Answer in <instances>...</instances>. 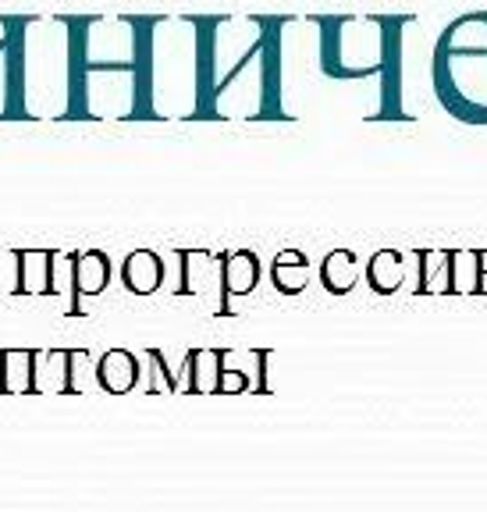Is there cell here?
<instances>
[{"instance_id":"6da1fadb","label":"cell","mask_w":487,"mask_h":512,"mask_svg":"<svg viewBox=\"0 0 487 512\" xmlns=\"http://www.w3.org/2000/svg\"><path fill=\"white\" fill-rule=\"evenodd\" d=\"M203 118H274V29L271 18H203Z\"/></svg>"},{"instance_id":"7a4b0ae2","label":"cell","mask_w":487,"mask_h":512,"mask_svg":"<svg viewBox=\"0 0 487 512\" xmlns=\"http://www.w3.org/2000/svg\"><path fill=\"white\" fill-rule=\"evenodd\" d=\"M75 118H143V18H75Z\"/></svg>"},{"instance_id":"3957f363","label":"cell","mask_w":487,"mask_h":512,"mask_svg":"<svg viewBox=\"0 0 487 512\" xmlns=\"http://www.w3.org/2000/svg\"><path fill=\"white\" fill-rule=\"evenodd\" d=\"M15 118H75V18H15Z\"/></svg>"},{"instance_id":"277c9868","label":"cell","mask_w":487,"mask_h":512,"mask_svg":"<svg viewBox=\"0 0 487 512\" xmlns=\"http://www.w3.org/2000/svg\"><path fill=\"white\" fill-rule=\"evenodd\" d=\"M143 118H203V18H143Z\"/></svg>"},{"instance_id":"5b68a950","label":"cell","mask_w":487,"mask_h":512,"mask_svg":"<svg viewBox=\"0 0 487 512\" xmlns=\"http://www.w3.org/2000/svg\"><path fill=\"white\" fill-rule=\"evenodd\" d=\"M431 86L438 104L466 125H487V11L459 15L434 43Z\"/></svg>"},{"instance_id":"8992f818","label":"cell","mask_w":487,"mask_h":512,"mask_svg":"<svg viewBox=\"0 0 487 512\" xmlns=\"http://www.w3.org/2000/svg\"><path fill=\"white\" fill-rule=\"evenodd\" d=\"M139 377H143V367H139V356L128 349H107L100 360H96V384L104 388L107 395H128L139 388Z\"/></svg>"},{"instance_id":"52a82bcc","label":"cell","mask_w":487,"mask_h":512,"mask_svg":"<svg viewBox=\"0 0 487 512\" xmlns=\"http://www.w3.org/2000/svg\"><path fill=\"white\" fill-rule=\"evenodd\" d=\"M32 395H68V349H32Z\"/></svg>"},{"instance_id":"ba28073f","label":"cell","mask_w":487,"mask_h":512,"mask_svg":"<svg viewBox=\"0 0 487 512\" xmlns=\"http://www.w3.org/2000/svg\"><path fill=\"white\" fill-rule=\"evenodd\" d=\"M121 281H125L128 292L136 296H150L164 285V260H160L153 249H136L128 253V260L121 264Z\"/></svg>"},{"instance_id":"9c48e42d","label":"cell","mask_w":487,"mask_h":512,"mask_svg":"<svg viewBox=\"0 0 487 512\" xmlns=\"http://www.w3.org/2000/svg\"><path fill=\"white\" fill-rule=\"evenodd\" d=\"M221 281H224V303L232 296H249L260 281V256L239 249V253L221 256Z\"/></svg>"},{"instance_id":"30bf717a","label":"cell","mask_w":487,"mask_h":512,"mask_svg":"<svg viewBox=\"0 0 487 512\" xmlns=\"http://www.w3.org/2000/svg\"><path fill=\"white\" fill-rule=\"evenodd\" d=\"M178 271H182L178 296H203V292H207V281L221 278V256L200 253V249H185L182 260H178Z\"/></svg>"},{"instance_id":"8fae6325","label":"cell","mask_w":487,"mask_h":512,"mask_svg":"<svg viewBox=\"0 0 487 512\" xmlns=\"http://www.w3.org/2000/svg\"><path fill=\"white\" fill-rule=\"evenodd\" d=\"M107 285H111V256L100 249L75 256V296H79V303L86 296H100Z\"/></svg>"},{"instance_id":"7c38bea8","label":"cell","mask_w":487,"mask_h":512,"mask_svg":"<svg viewBox=\"0 0 487 512\" xmlns=\"http://www.w3.org/2000/svg\"><path fill=\"white\" fill-rule=\"evenodd\" d=\"M0 118H15V18L0 15Z\"/></svg>"},{"instance_id":"4fadbf2b","label":"cell","mask_w":487,"mask_h":512,"mask_svg":"<svg viewBox=\"0 0 487 512\" xmlns=\"http://www.w3.org/2000/svg\"><path fill=\"white\" fill-rule=\"evenodd\" d=\"M356 278H360V260H356L352 249H335V253L324 256V264H320V285L328 288L331 296L352 292Z\"/></svg>"},{"instance_id":"5bb4252c","label":"cell","mask_w":487,"mask_h":512,"mask_svg":"<svg viewBox=\"0 0 487 512\" xmlns=\"http://www.w3.org/2000/svg\"><path fill=\"white\" fill-rule=\"evenodd\" d=\"M367 281L374 292H381V296L399 292V288L406 285V256L395 253V249L374 253V260L367 264Z\"/></svg>"},{"instance_id":"9a60e30c","label":"cell","mask_w":487,"mask_h":512,"mask_svg":"<svg viewBox=\"0 0 487 512\" xmlns=\"http://www.w3.org/2000/svg\"><path fill=\"white\" fill-rule=\"evenodd\" d=\"M15 256H18L15 292H22V296H50V253L25 249V253Z\"/></svg>"},{"instance_id":"2e32d148","label":"cell","mask_w":487,"mask_h":512,"mask_svg":"<svg viewBox=\"0 0 487 512\" xmlns=\"http://www.w3.org/2000/svg\"><path fill=\"white\" fill-rule=\"evenodd\" d=\"M306 281H310V260H306L299 249H285V253L274 256L271 264V285L285 296H296L303 292Z\"/></svg>"},{"instance_id":"e0dca14e","label":"cell","mask_w":487,"mask_h":512,"mask_svg":"<svg viewBox=\"0 0 487 512\" xmlns=\"http://www.w3.org/2000/svg\"><path fill=\"white\" fill-rule=\"evenodd\" d=\"M224 352L228 349H192V395H217L221 392V370H224Z\"/></svg>"},{"instance_id":"ac0fdd59","label":"cell","mask_w":487,"mask_h":512,"mask_svg":"<svg viewBox=\"0 0 487 512\" xmlns=\"http://www.w3.org/2000/svg\"><path fill=\"white\" fill-rule=\"evenodd\" d=\"M139 367H146L143 377H139V388H143L146 395H178L175 370L168 367V360H164V352L160 349H146Z\"/></svg>"},{"instance_id":"d6986e66","label":"cell","mask_w":487,"mask_h":512,"mask_svg":"<svg viewBox=\"0 0 487 512\" xmlns=\"http://www.w3.org/2000/svg\"><path fill=\"white\" fill-rule=\"evenodd\" d=\"M50 296H68V317H82V303L75 296V256L50 253Z\"/></svg>"},{"instance_id":"ffe728a7","label":"cell","mask_w":487,"mask_h":512,"mask_svg":"<svg viewBox=\"0 0 487 512\" xmlns=\"http://www.w3.org/2000/svg\"><path fill=\"white\" fill-rule=\"evenodd\" d=\"M4 395H32V349H4Z\"/></svg>"},{"instance_id":"44dd1931","label":"cell","mask_w":487,"mask_h":512,"mask_svg":"<svg viewBox=\"0 0 487 512\" xmlns=\"http://www.w3.org/2000/svg\"><path fill=\"white\" fill-rule=\"evenodd\" d=\"M420 292H452V253H420Z\"/></svg>"},{"instance_id":"7402d4cb","label":"cell","mask_w":487,"mask_h":512,"mask_svg":"<svg viewBox=\"0 0 487 512\" xmlns=\"http://www.w3.org/2000/svg\"><path fill=\"white\" fill-rule=\"evenodd\" d=\"M89 349H68V395H82L93 388L96 370L89 367Z\"/></svg>"},{"instance_id":"603a6c76","label":"cell","mask_w":487,"mask_h":512,"mask_svg":"<svg viewBox=\"0 0 487 512\" xmlns=\"http://www.w3.org/2000/svg\"><path fill=\"white\" fill-rule=\"evenodd\" d=\"M477 253H452V292H477Z\"/></svg>"},{"instance_id":"cb8c5ba5","label":"cell","mask_w":487,"mask_h":512,"mask_svg":"<svg viewBox=\"0 0 487 512\" xmlns=\"http://www.w3.org/2000/svg\"><path fill=\"white\" fill-rule=\"evenodd\" d=\"M253 384H249L246 370H232V367H224L221 370V392L217 395H246Z\"/></svg>"},{"instance_id":"d4e9b609","label":"cell","mask_w":487,"mask_h":512,"mask_svg":"<svg viewBox=\"0 0 487 512\" xmlns=\"http://www.w3.org/2000/svg\"><path fill=\"white\" fill-rule=\"evenodd\" d=\"M0 395H4V349H0Z\"/></svg>"},{"instance_id":"484cf974","label":"cell","mask_w":487,"mask_h":512,"mask_svg":"<svg viewBox=\"0 0 487 512\" xmlns=\"http://www.w3.org/2000/svg\"><path fill=\"white\" fill-rule=\"evenodd\" d=\"M477 292H487V274H480V281H477Z\"/></svg>"}]
</instances>
